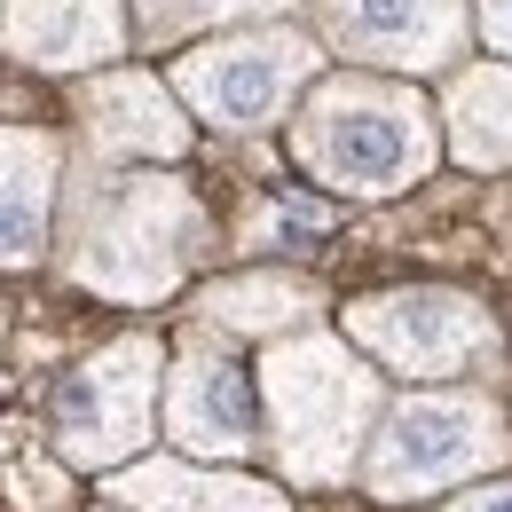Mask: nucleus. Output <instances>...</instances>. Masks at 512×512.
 I'll return each instance as SVG.
<instances>
[{
  "label": "nucleus",
  "instance_id": "f257e3e1",
  "mask_svg": "<svg viewBox=\"0 0 512 512\" xmlns=\"http://www.w3.org/2000/svg\"><path fill=\"white\" fill-rule=\"evenodd\" d=\"M48 253L79 292L127 300V308H158L190 284V268L213 253V221L190 197V182L158 174H119V166H64L56 190V237Z\"/></svg>",
  "mask_w": 512,
  "mask_h": 512
},
{
  "label": "nucleus",
  "instance_id": "f03ea898",
  "mask_svg": "<svg viewBox=\"0 0 512 512\" xmlns=\"http://www.w3.org/2000/svg\"><path fill=\"white\" fill-rule=\"evenodd\" d=\"M442 158L434 103L386 71H316L292 103V166L331 197L379 205L418 190Z\"/></svg>",
  "mask_w": 512,
  "mask_h": 512
},
{
  "label": "nucleus",
  "instance_id": "7ed1b4c3",
  "mask_svg": "<svg viewBox=\"0 0 512 512\" xmlns=\"http://www.w3.org/2000/svg\"><path fill=\"white\" fill-rule=\"evenodd\" d=\"M260 402H268V449L292 489H339L355 481V457L386 410V371H371L331 331H284L260 355Z\"/></svg>",
  "mask_w": 512,
  "mask_h": 512
},
{
  "label": "nucleus",
  "instance_id": "20e7f679",
  "mask_svg": "<svg viewBox=\"0 0 512 512\" xmlns=\"http://www.w3.org/2000/svg\"><path fill=\"white\" fill-rule=\"evenodd\" d=\"M505 457H512V426L497 410V394H481V386H410L371 418L355 481L379 505H418V497H449L465 481L505 473Z\"/></svg>",
  "mask_w": 512,
  "mask_h": 512
},
{
  "label": "nucleus",
  "instance_id": "39448f33",
  "mask_svg": "<svg viewBox=\"0 0 512 512\" xmlns=\"http://www.w3.org/2000/svg\"><path fill=\"white\" fill-rule=\"evenodd\" d=\"M316 71H323V48L300 24L268 16V24H229V32L182 48L174 71H166V87L182 95V111H197L205 127L268 134V127L292 119V103H300V87Z\"/></svg>",
  "mask_w": 512,
  "mask_h": 512
},
{
  "label": "nucleus",
  "instance_id": "423d86ee",
  "mask_svg": "<svg viewBox=\"0 0 512 512\" xmlns=\"http://www.w3.org/2000/svg\"><path fill=\"white\" fill-rule=\"evenodd\" d=\"M347 347L379 371L402 379H473V371H505V331L497 316L457 292V284H402V292H371L355 308H339Z\"/></svg>",
  "mask_w": 512,
  "mask_h": 512
},
{
  "label": "nucleus",
  "instance_id": "0eeeda50",
  "mask_svg": "<svg viewBox=\"0 0 512 512\" xmlns=\"http://www.w3.org/2000/svg\"><path fill=\"white\" fill-rule=\"evenodd\" d=\"M158 363H166V347L150 331H127L103 355H87L48 402L56 457L87 465V473H111V465L142 457L158 434Z\"/></svg>",
  "mask_w": 512,
  "mask_h": 512
},
{
  "label": "nucleus",
  "instance_id": "6e6552de",
  "mask_svg": "<svg viewBox=\"0 0 512 512\" xmlns=\"http://www.w3.org/2000/svg\"><path fill=\"white\" fill-rule=\"evenodd\" d=\"M316 32L363 71H394V79H426V71H457L473 48V8L465 0H308Z\"/></svg>",
  "mask_w": 512,
  "mask_h": 512
},
{
  "label": "nucleus",
  "instance_id": "1a4fd4ad",
  "mask_svg": "<svg viewBox=\"0 0 512 512\" xmlns=\"http://www.w3.org/2000/svg\"><path fill=\"white\" fill-rule=\"evenodd\" d=\"M71 111H79V134H87V158H103V166H182L197 142L182 95L158 71L103 64L95 79H79Z\"/></svg>",
  "mask_w": 512,
  "mask_h": 512
},
{
  "label": "nucleus",
  "instance_id": "9d476101",
  "mask_svg": "<svg viewBox=\"0 0 512 512\" xmlns=\"http://www.w3.org/2000/svg\"><path fill=\"white\" fill-rule=\"evenodd\" d=\"M166 379V442L213 457V465H237L260 449V410H253V379L221 355V347H182V363L158 371Z\"/></svg>",
  "mask_w": 512,
  "mask_h": 512
},
{
  "label": "nucleus",
  "instance_id": "9b49d317",
  "mask_svg": "<svg viewBox=\"0 0 512 512\" xmlns=\"http://www.w3.org/2000/svg\"><path fill=\"white\" fill-rule=\"evenodd\" d=\"M127 0H0V56L24 71H103L127 56Z\"/></svg>",
  "mask_w": 512,
  "mask_h": 512
},
{
  "label": "nucleus",
  "instance_id": "f8f14e48",
  "mask_svg": "<svg viewBox=\"0 0 512 512\" xmlns=\"http://www.w3.org/2000/svg\"><path fill=\"white\" fill-rule=\"evenodd\" d=\"M64 142L48 127H0V268H40L56 237Z\"/></svg>",
  "mask_w": 512,
  "mask_h": 512
},
{
  "label": "nucleus",
  "instance_id": "ddd939ff",
  "mask_svg": "<svg viewBox=\"0 0 512 512\" xmlns=\"http://www.w3.org/2000/svg\"><path fill=\"white\" fill-rule=\"evenodd\" d=\"M103 497L119 512H292V497H276L268 481L245 473H213V465H182V457H127L111 465Z\"/></svg>",
  "mask_w": 512,
  "mask_h": 512
},
{
  "label": "nucleus",
  "instance_id": "4468645a",
  "mask_svg": "<svg viewBox=\"0 0 512 512\" xmlns=\"http://www.w3.org/2000/svg\"><path fill=\"white\" fill-rule=\"evenodd\" d=\"M323 316V292L308 276H292V268H253V276H221V284H205L190 300V331L197 339H213V331H229V339H284V331H308Z\"/></svg>",
  "mask_w": 512,
  "mask_h": 512
},
{
  "label": "nucleus",
  "instance_id": "2eb2a0df",
  "mask_svg": "<svg viewBox=\"0 0 512 512\" xmlns=\"http://www.w3.org/2000/svg\"><path fill=\"white\" fill-rule=\"evenodd\" d=\"M434 127H442V142H449L457 166H473V174H505V166H512V64L449 71Z\"/></svg>",
  "mask_w": 512,
  "mask_h": 512
},
{
  "label": "nucleus",
  "instance_id": "dca6fc26",
  "mask_svg": "<svg viewBox=\"0 0 512 512\" xmlns=\"http://www.w3.org/2000/svg\"><path fill=\"white\" fill-rule=\"evenodd\" d=\"M268 16H292V0H127V32H142L150 48H182L190 32H229Z\"/></svg>",
  "mask_w": 512,
  "mask_h": 512
},
{
  "label": "nucleus",
  "instance_id": "f3484780",
  "mask_svg": "<svg viewBox=\"0 0 512 512\" xmlns=\"http://www.w3.org/2000/svg\"><path fill=\"white\" fill-rule=\"evenodd\" d=\"M316 229H323L316 205H268L253 229H245V245H253V253H276L284 237H316Z\"/></svg>",
  "mask_w": 512,
  "mask_h": 512
},
{
  "label": "nucleus",
  "instance_id": "a211bd4d",
  "mask_svg": "<svg viewBox=\"0 0 512 512\" xmlns=\"http://www.w3.org/2000/svg\"><path fill=\"white\" fill-rule=\"evenodd\" d=\"M465 8H473V32H481V48L512 56V0H465Z\"/></svg>",
  "mask_w": 512,
  "mask_h": 512
},
{
  "label": "nucleus",
  "instance_id": "6ab92c4d",
  "mask_svg": "<svg viewBox=\"0 0 512 512\" xmlns=\"http://www.w3.org/2000/svg\"><path fill=\"white\" fill-rule=\"evenodd\" d=\"M426 512H512V481H465V497H442Z\"/></svg>",
  "mask_w": 512,
  "mask_h": 512
},
{
  "label": "nucleus",
  "instance_id": "aec40b11",
  "mask_svg": "<svg viewBox=\"0 0 512 512\" xmlns=\"http://www.w3.org/2000/svg\"><path fill=\"white\" fill-rule=\"evenodd\" d=\"M111 512H119V505H111Z\"/></svg>",
  "mask_w": 512,
  "mask_h": 512
}]
</instances>
